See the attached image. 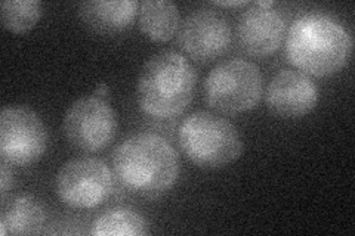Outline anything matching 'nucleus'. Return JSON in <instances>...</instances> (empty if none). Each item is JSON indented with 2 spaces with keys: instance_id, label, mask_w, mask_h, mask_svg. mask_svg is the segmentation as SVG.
I'll return each mask as SVG.
<instances>
[{
  "instance_id": "f257e3e1",
  "label": "nucleus",
  "mask_w": 355,
  "mask_h": 236,
  "mask_svg": "<svg viewBox=\"0 0 355 236\" xmlns=\"http://www.w3.org/2000/svg\"><path fill=\"white\" fill-rule=\"evenodd\" d=\"M113 173L128 192L155 198L168 192L180 177V156L160 134L138 133L116 148Z\"/></svg>"
},
{
  "instance_id": "f03ea898",
  "label": "nucleus",
  "mask_w": 355,
  "mask_h": 236,
  "mask_svg": "<svg viewBox=\"0 0 355 236\" xmlns=\"http://www.w3.org/2000/svg\"><path fill=\"white\" fill-rule=\"evenodd\" d=\"M351 53L348 30L327 15L311 14L295 19L286 39L288 62L309 75L327 77L340 71Z\"/></svg>"
},
{
  "instance_id": "7ed1b4c3",
  "label": "nucleus",
  "mask_w": 355,
  "mask_h": 236,
  "mask_svg": "<svg viewBox=\"0 0 355 236\" xmlns=\"http://www.w3.org/2000/svg\"><path fill=\"white\" fill-rule=\"evenodd\" d=\"M197 84V73L184 55L164 51L146 62L138 77L139 108L154 118L180 116L190 105Z\"/></svg>"
},
{
  "instance_id": "20e7f679",
  "label": "nucleus",
  "mask_w": 355,
  "mask_h": 236,
  "mask_svg": "<svg viewBox=\"0 0 355 236\" xmlns=\"http://www.w3.org/2000/svg\"><path fill=\"white\" fill-rule=\"evenodd\" d=\"M187 158L202 168H220L236 161L243 151L237 127L224 117L207 111L188 116L178 130Z\"/></svg>"
},
{
  "instance_id": "39448f33",
  "label": "nucleus",
  "mask_w": 355,
  "mask_h": 236,
  "mask_svg": "<svg viewBox=\"0 0 355 236\" xmlns=\"http://www.w3.org/2000/svg\"><path fill=\"white\" fill-rule=\"evenodd\" d=\"M262 73L246 60L218 64L205 82L206 102L224 114H240L258 105L262 95Z\"/></svg>"
},
{
  "instance_id": "423d86ee",
  "label": "nucleus",
  "mask_w": 355,
  "mask_h": 236,
  "mask_svg": "<svg viewBox=\"0 0 355 236\" xmlns=\"http://www.w3.org/2000/svg\"><path fill=\"white\" fill-rule=\"evenodd\" d=\"M113 177L103 160L76 158L60 168L55 177V192L71 208H95L104 204L113 194Z\"/></svg>"
},
{
  "instance_id": "0eeeda50",
  "label": "nucleus",
  "mask_w": 355,
  "mask_h": 236,
  "mask_svg": "<svg viewBox=\"0 0 355 236\" xmlns=\"http://www.w3.org/2000/svg\"><path fill=\"white\" fill-rule=\"evenodd\" d=\"M42 118L27 107H8L0 114V156L10 165H30L46 151Z\"/></svg>"
},
{
  "instance_id": "6e6552de",
  "label": "nucleus",
  "mask_w": 355,
  "mask_h": 236,
  "mask_svg": "<svg viewBox=\"0 0 355 236\" xmlns=\"http://www.w3.org/2000/svg\"><path fill=\"white\" fill-rule=\"evenodd\" d=\"M62 127L67 140L74 148L95 152L113 140L117 122L114 111L103 98L86 96L67 109Z\"/></svg>"
},
{
  "instance_id": "1a4fd4ad",
  "label": "nucleus",
  "mask_w": 355,
  "mask_h": 236,
  "mask_svg": "<svg viewBox=\"0 0 355 236\" xmlns=\"http://www.w3.org/2000/svg\"><path fill=\"white\" fill-rule=\"evenodd\" d=\"M182 49L198 62H210L224 55L231 44L228 21L210 9L188 15L180 33Z\"/></svg>"
},
{
  "instance_id": "9d476101",
  "label": "nucleus",
  "mask_w": 355,
  "mask_h": 236,
  "mask_svg": "<svg viewBox=\"0 0 355 236\" xmlns=\"http://www.w3.org/2000/svg\"><path fill=\"white\" fill-rule=\"evenodd\" d=\"M266 107L283 118H299L317 105L318 91L311 78L296 70H282L266 89Z\"/></svg>"
},
{
  "instance_id": "9b49d317",
  "label": "nucleus",
  "mask_w": 355,
  "mask_h": 236,
  "mask_svg": "<svg viewBox=\"0 0 355 236\" xmlns=\"http://www.w3.org/2000/svg\"><path fill=\"white\" fill-rule=\"evenodd\" d=\"M284 19L274 8L254 3L244 10L239 21L241 48L252 56H268L280 48L284 39Z\"/></svg>"
},
{
  "instance_id": "f8f14e48",
  "label": "nucleus",
  "mask_w": 355,
  "mask_h": 236,
  "mask_svg": "<svg viewBox=\"0 0 355 236\" xmlns=\"http://www.w3.org/2000/svg\"><path fill=\"white\" fill-rule=\"evenodd\" d=\"M138 9L135 0H89L79 5V15L94 33L110 36L130 27Z\"/></svg>"
},
{
  "instance_id": "ddd939ff",
  "label": "nucleus",
  "mask_w": 355,
  "mask_h": 236,
  "mask_svg": "<svg viewBox=\"0 0 355 236\" xmlns=\"http://www.w3.org/2000/svg\"><path fill=\"white\" fill-rule=\"evenodd\" d=\"M139 10V26L153 42H168L181 24L178 6L171 0H146Z\"/></svg>"
},
{
  "instance_id": "4468645a",
  "label": "nucleus",
  "mask_w": 355,
  "mask_h": 236,
  "mask_svg": "<svg viewBox=\"0 0 355 236\" xmlns=\"http://www.w3.org/2000/svg\"><path fill=\"white\" fill-rule=\"evenodd\" d=\"M43 223L44 210L40 202L31 195H19L3 208L0 230H2V236L8 233L31 235L40 232Z\"/></svg>"
},
{
  "instance_id": "2eb2a0df",
  "label": "nucleus",
  "mask_w": 355,
  "mask_h": 236,
  "mask_svg": "<svg viewBox=\"0 0 355 236\" xmlns=\"http://www.w3.org/2000/svg\"><path fill=\"white\" fill-rule=\"evenodd\" d=\"M148 233L150 226L147 220L128 208H116L105 212L94 221L91 229V235L96 236H141Z\"/></svg>"
},
{
  "instance_id": "dca6fc26",
  "label": "nucleus",
  "mask_w": 355,
  "mask_h": 236,
  "mask_svg": "<svg viewBox=\"0 0 355 236\" xmlns=\"http://www.w3.org/2000/svg\"><path fill=\"white\" fill-rule=\"evenodd\" d=\"M0 10L5 28L21 35L37 24L42 17V3L37 0H5Z\"/></svg>"
},
{
  "instance_id": "f3484780",
  "label": "nucleus",
  "mask_w": 355,
  "mask_h": 236,
  "mask_svg": "<svg viewBox=\"0 0 355 236\" xmlns=\"http://www.w3.org/2000/svg\"><path fill=\"white\" fill-rule=\"evenodd\" d=\"M14 183V174L12 170L9 168V164L2 161V165H0V190H2V197L5 198L6 192L9 190V188L12 186Z\"/></svg>"
},
{
  "instance_id": "a211bd4d",
  "label": "nucleus",
  "mask_w": 355,
  "mask_h": 236,
  "mask_svg": "<svg viewBox=\"0 0 355 236\" xmlns=\"http://www.w3.org/2000/svg\"><path fill=\"white\" fill-rule=\"evenodd\" d=\"M215 5H219V6H244L248 5V2H244V0H232V2H215Z\"/></svg>"
},
{
  "instance_id": "6ab92c4d",
  "label": "nucleus",
  "mask_w": 355,
  "mask_h": 236,
  "mask_svg": "<svg viewBox=\"0 0 355 236\" xmlns=\"http://www.w3.org/2000/svg\"><path fill=\"white\" fill-rule=\"evenodd\" d=\"M96 95H98L99 98H105V96L108 95V86H107L105 83L99 84L98 89H96Z\"/></svg>"
}]
</instances>
